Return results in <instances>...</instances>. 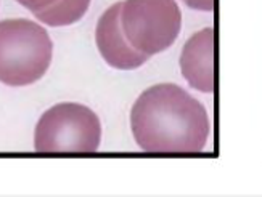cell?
<instances>
[{"mask_svg":"<svg viewBox=\"0 0 262 197\" xmlns=\"http://www.w3.org/2000/svg\"><path fill=\"white\" fill-rule=\"evenodd\" d=\"M130 129L142 151L158 154L201 153L211 135L203 104L174 84L150 87L137 98Z\"/></svg>","mask_w":262,"mask_h":197,"instance_id":"6da1fadb","label":"cell"},{"mask_svg":"<svg viewBox=\"0 0 262 197\" xmlns=\"http://www.w3.org/2000/svg\"><path fill=\"white\" fill-rule=\"evenodd\" d=\"M119 19L127 42L148 56L167 50L182 28L176 0H126L121 2Z\"/></svg>","mask_w":262,"mask_h":197,"instance_id":"277c9868","label":"cell"},{"mask_svg":"<svg viewBox=\"0 0 262 197\" xmlns=\"http://www.w3.org/2000/svg\"><path fill=\"white\" fill-rule=\"evenodd\" d=\"M121 4L110 7L100 16L95 29V42L103 60L115 69L129 71L148 61V55L137 52L124 37L121 28Z\"/></svg>","mask_w":262,"mask_h":197,"instance_id":"5b68a950","label":"cell"},{"mask_svg":"<svg viewBox=\"0 0 262 197\" xmlns=\"http://www.w3.org/2000/svg\"><path fill=\"white\" fill-rule=\"evenodd\" d=\"M18 4H21L25 8L32 11L34 15H37L39 11H43L50 7H53L58 0H16Z\"/></svg>","mask_w":262,"mask_h":197,"instance_id":"ba28073f","label":"cell"},{"mask_svg":"<svg viewBox=\"0 0 262 197\" xmlns=\"http://www.w3.org/2000/svg\"><path fill=\"white\" fill-rule=\"evenodd\" d=\"M53 43L40 24L29 19L0 21V82L25 87L50 67Z\"/></svg>","mask_w":262,"mask_h":197,"instance_id":"7a4b0ae2","label":"cell"},{"mask_svg":"<svg viewBox=\"0 0 262 197\" xmlns=\"http://www.w3.org/2000/svg\"><path fill=\"white\" fill-rule=\"evenodd\" d=\"M187 7L200 11H212L214 10V0H182Z\"/></svg>","mask_w":262,"mask_h":197,"instance_id":"9c48e42d","label":"cell"},{"mask_svg":"<svg viewBox=\"0 0 262 197\" xmlns=\"http://www.w3.org/2000/svg\"><path fill=\"white\" fill-rule=\"evenodd\" d=\"M89 5L90 0H58L53 7L39 11L34 16L52 28L70 26L85 15Z\"/></svg>","mask_w":262,"mask_h":197,"instance_id":"52a82bcc","label":"cell"},{"mask_svg":"<svg viewBox=\"0 0 262 197\" xmlns=\"http://www.w3.org/2000/svg\"><path fill=\"white\" fill-rule=\"evenodd\" d=\"M101 141L100 119L76 103H61L45 111L36 127L34 144L42 154H90Z\"/></svg>","mask_w":262,"mask_h":197,"instance_id":"3957f363","label":"cell"},{"mask_svg":"<svg viewBox=\"0 0 262 197\" xmlns=\"http://www.w3.org/2000/svg\"><path fill=\"white\" fill-rule=\"evenodd\" d=\"M182 76L190 87L203 93L214 91V29L206 28L191 36L180 55Z\"/></svg>","mask_w":262,"mask_h":197,"instance_id":"8992f818","label":"cell"}]
</instances>
